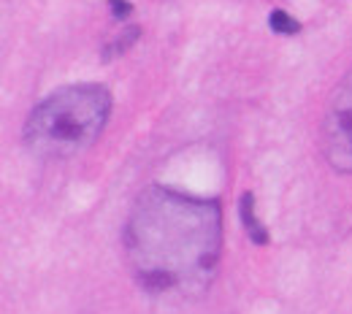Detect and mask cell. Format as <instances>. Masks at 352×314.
I'll list each match as a JSON object with an SVG mask.
<instances>
[{
	"label": "cell",
	"mask_w": 352,
	"mask_h": 314,
	"mask_svg": "<svg viewBox=\"0 0 352 314\" xmlns=\"http://www.w3.org/2000/svg\"><path fill=\"white\" fill-rule=\"evenodd\" d=\"M125 258L146 293H201L217 273L222 209L168 187H149L125 223Z\"/></svg>",
	"instance_id": "cell-1"
},
{
	"label": "cell",
	"mask_w": 352,
	"mask_h": 314,
	"mask_svg": "<svg viewBox=\"0 0 352 314\" xmlns=\"http://www.w3.org/2000/svg\"><path fill=\"white\" fill-rule=\"evenodd\" d=\"M111 117L103 85H71L44 98L25 122V146L46 160H65L89 149Z\"/></svg>",
	"instance_id": "cell-2"
},
{
	"label": "cell",
	"mask_w": 352,
	"mask_h": 314,
	"mask_svg": "<svg viewBox=\"0 0 352 314\" xmlns=\"http://www.w3.org/2000/svg\"><path fill=\"white\" fill-rule=\"evenodd\" d=\"M322 152L339 171L352 174V74L336 87L322 120Z\"/></svg>",
	"instance_id": "cell-3"
},
{
	"label": "cell",
	"mask_w": 352,
	"mask_h": 314,
	"mask_svg": "<svg viewBox=\"0 0 352 314\" xmlns=\"http://www.w3.org/2000/svg\"><path fill=\"white\" fill-rule=\"evenodd\" d=\"M239 220H241L244 230H247V236H250V241H252L255 247H265V244L271 241L265 225L261 223V217H258L255 195H252V192H244V195L239 198Z\"/></svg>",
	"instance_id": "cell-4"
},
{
	"label": "cell",
	"mask_w": 352,
	"mask_h": 314,
	"mask_svg": "<svg viewBox=\"0 0 352 314\" xmlns=\"http://www.w3.org/2000/svg\"><path fill=\"white\" fill-rule=\"evenodd\" d=\"M268 25H271V30L279 33V36H298V33H301V22H298L296 16H290L287 11H282V8H274V11H271Z\"/></svg>",
	"instance_id": "cell-5"
},
{
	"label": "cell",
	"mask_w": 352,
	"mask_h": 314,
	"mask_svg": "<svg viewBox=\"0 0 352 314\" xmlns=\"http://www.w3.org/2000/svg\"><path fill=\"white\" fill-rule=\"evenodd\" d=\"M138 33H141V30H138V27L133 25L131 30H125V33H122V36H120V38H117L114 44H109V46H106V52H103V57H106V60H111V57H117V54H122V52H128V49H131V46L135 44V38H138Z\"/></svg>",
	"instance_id": "cell-6"
},
{
	"label": "cell",
	"mask_w": 352,
	"mask_h": 314,
	"mask_svg": "<svg viewBox=\"0 0 352 314\" xmlns=\"http://www.w3.org/2000/svg\"><path fill=\"white\" fill-rule=\"evenodd\" d=\"M109 5H111V16L120 19V22L128 19V16L133 14V5L128 3V0H109Z\"/></svg>",
	"instance_id": "cell-7"
}]
</instances>
